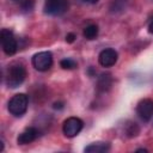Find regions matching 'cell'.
<instances>
[{
    "label": "cell",
    "instance_id": "277c9868",
    "mask_svg": "<svg viewBox=\"0 0 153 153\" xmlns=\"http://www.w3.org/2000/svg\"><path fill=\"white\" fill-rule=\"evenodd\" d=\"M53 65V55L50 51H39L32 56V66L39 71L45 72Z\"/></svg>",
    "mask_w": 153,
    "mask_h": 153
},
{
    "label": "cell",
    "instance_id": "e0dca14e",
    "mask_svg": "<svg viewBox=\"0 0 153 153\" xmlns=\"http://www.w3.org/2000/svg\"><path fill=\"white\" fill-rule=\"evenodd\" d=\"M148 32L149 33H153V18L149 20V23H148Z\"/></svg>",
    "mask_w": 153,
    "mask_h": 153
},
{
    "label": "cell",
    "instance_id": "6da1fadb",
    "mask_svg": "<svg viewBox=\"0 0 153 153\" xmlns=\"http://www.w3.org/2000/svg\"><path fill=\"white\" fill-rule=\"evenodd\" d=\"M25 76H26L25 67L20 63H13L7 68V72L5 75V81L8 87L16 88L23 84V81L25 80Z\"/></svg>",
    "mask_w": 153,
    "mask_h": 153
},
{
    "label": "cell",
    "instance_id": "7a4b0ae2",
    "mask_svg": "<svg viewBox=\"0 0 153 153\" xmlns=\"http://www.w3.org/2000/svg\"><path fill=\"white\" fill-rule=\"evenodd\" d=\"M27 105H29V97L25 93H18L14 94L10 102H8V111L13 115V116H23L26 110H27Z\"/></svg>",
    "mask_w": 153,
    "mask_h": 153
},
{
    "label": "cell",
    "instance_id": "d6986e66",
    "mask_svg": "<svg viewBox=\"0 0 153 153\" xmlns=\"http://www.w3.org/2000/svg\"><path fill=\"white\" fill-rule=\"evenodd\" d=\"M84 1H86V2H90V4H96V2H98L99 0H84Z\"/></svg>",
    "mask_w": 153,
    "mask_h": 153
},
{
    "label": "cell",
    "instance_id": "3957f363",
    "mask_svg": "<svg viewBox=\"0 0 153 153\" xmlns=\"http://www.w3.org/2000/svg\"><path fill=\"white\" fill-rule=\"evenodd\" d=\"M0 41H1L2 50L5 51L6 55L16 54V51L18 49V44H17V39L14 38V35L11 30L2 29L0 32Z\"/></svg>",
    "mask_w": 153,
    "mask_h": 153
},
{
    "label": "cell",
    "instance_id": "4fadbf2b",
    "mask_svg": "<svg viewBox=\"0 0 153 153\" xmlns=\"http://www.w3.org/2000/svg\"><path fill=\"white\" fill-rule=\"evenodd\" d=\"M60 66L63 69H74L76 68V62L72 59H63L60 61Z\"/></svg>",
    "mask_w": 153,
    "mask_h": 153
},
{
    "label": "cell",
    "instance_id": "8992f818",
    "mask_svg": "<svg viewBox=\"0 0 153 153\" xmlns=\"http://www.w3.org/2000/svg\"><path fill=\"white\" fill-rule=\"evenodd\" d=\"M82 121L78 117H68L65 122H63V126H62V130H63V134L67 136V137H74L76 136L80 130L82 129Z\"/></svg>",
    "mask_w": 153,
    "mask_h": 153
},
{
    "label": "cell",
    "instance_id": "ba28073f",
    "mask_svg": "<svg viewBox=\"0 0 153 153\" xmlns=\"http://www.w3.org/2000/svg\"><path fill=\"white\" fill-rule=\"evenodd\" d=\"M117 57H118L117 51L115 49L108 48V49H104L99 53L98 61H99L100 66H103V67H111L116 63Z\"/></svg>",
    "mask_w": 153,
    "mask_h": 153
},
{
    "label": "cell",
    "instance_id": "8fae6325",
    "mask_svg": "<svg viewBox=\"0 0 153 153\" xmlns=\"http://www.w3.org/2000/svg\"><path fill=\"white\" fill-rule=\"evenodd\" d=\"M112 85V78L110 74H102L98 78V90L102 92L108 91Z\"/></svg>",
    "mask_w": 153,
    "mask_h": 153
},
{
    "label": "cell",
    "instance_id": "44dd1931",
    "mask_svg": "<svg viewBox=\"0 0 153 153\" xmlns=\"http://www.w3.org/2000/svg\"><path fill=\"white\" fill-rule=\"evenodd\" d=\"M136 152H147V149H143V148H141V149H137Z\"/></svg>",
    "mask_w": 153,
    "mask_h": 153
},
{
    "label": "cell",
    "instance_id": "5bb4252c",
    "mask_svg": "<svg viewBox=\"0 0 153 153\" xmlns=\"http://www.w3.org/2000/svg\"><path fill=\"white\" fill-rule=\"evenodd\" d=\"M19 6L24 12H29L33 8V0H24Z\"/></svg>",
    "mask_w": 153,
    "mask_h": 153
},
{
    "label": "cell",
    "instance_id": "9c48e42d",
    "mask_svg": "<svg viewBox=\"0 0 153 153\" xmlns=\"http://www.w3.org/2000/svg\"><path fill=\"white\" fill-rule=\"evenodd\" d=\"M37 136H38V130L35 127H29L19 134L17 141L19 145H27V143H31L32 141H35L37 139Z\"/></svg>",
    "mask_w": 153,
    "mask_h": 153
},
{
    "label": "cell",
    "instance_id": "52a82bcc",
    "mask_svg": "<svg viewBox=\"0 0 153 153\" xmlns=\"http://www.w3.org/2000/svg\"><path fill=\"white\" fill-rule=\"evenodd\" d=\"M136 111H137L139 117L142 121H145V122L149 121L151 117L153 116V100L152 99H142L137 104Z\"/></svg>",
    "mask_w": 153,
    "mask_h": 153
},
{
    "label": "cell",
    "instance_id": "ffe728a7",
    "mask_svg": "<svg viewBox=\"0 0 153 153\" xmlns=\"http://www.w3.org/2000/svg\"><path fill=\"white\" fill-rule=\"evenodd\" d=\"M12 1H13V2H16V4H18V5H20L24 0H12Z\"/></svg>",
    "mask_w": 153,
    "mask_h": 153
},
{
    "label": "cell",
    "instance_id": "7c38bea8",
    "mask_svg": "<svg viewBox=\"0 0 153 153\" xmlns=\"http://www.w3.org/2000/svg\"><path fill=\"white\" fill-rule=\"evenodd\" d=\"M84 37L86 39H94L98 35V26L94 25V24H91V25H87L85 29H84V32H82Z\"/></svg>",
    "mask_w": 153,
    "mask_h": 153
},
{
    "label": "cell",
    "instance_id": "30bf717a",
    "mask_svg": "<svg viewBox=\"0 0 153 153\" xmlns=\"http://www.w3.org/2000/svg\"><path fill=\"white\" fill-rule=\"evenodd\" d=\"M110 149V145L108 142H93L85 147L86 153H104Z\"/></svg>",
    "mask_w": 153,
    "mask_h": 153
},
{
    "label": "cell",
    "instance_id": "ac0fdd59",
    "mask_svg": "<svg viewBox=\"0 0 153 153\" xmlns=\"http://www.w3.org/2000/svg\"><path fill=\"white\" fill-rule=\"evenodd\" d=\"M61 109V108H63V105H62V103H55L54 104V109Z\"/></svg>",
    "mask_w": 153,
    "mask_h": 153
},
{
    "label": "cell",
    "instance_id": "2e32d148",
    "mask_svg": "<svg viewBox=\"0 0 153 153\" xmlns=\"http://www.w3.org/2000/svg\"><path fill=\"white\" fill-rule=\"evenodd\" d=\"M75 38H76V36H75L74 33H72V32L66 36V41H67L68 43H73V42L75 41Z\"/></svg>",
    "mask_w": 153,
    "mask_h": 153
},
{
    "label": "cell",
    "instance_id": "5b68a950",
    "mask_svg": "<svg viewBox=\"0 0 153 153\" xmlns=\"http://www.w3.org/2000/svg\"><path fill=\"white\" fill-rule=\"evenodd\" d=\"M68 10L67 0H45L44 12L49 16H61Z\"/></svg>",
    "mask_w": 153,
    "mask_h": 153
},
{
    "label": "cell",
    "instance_id": "9a60e30c",
    "mask_svg": "<svg viewBox=\"0 0 153 153\" xmlns=\"http://www.w3.org/2000/svg\"><path fill=\"white\" fill-rule=\"evenodd\" d=\"M127 133H128L129 136H135V135H137V133H139V128H137L136 123H130V124L128 126Z\"/></svg>",
    "mask_w": 153,
    "mask_h": 153
}]
</instances>
